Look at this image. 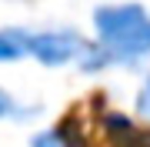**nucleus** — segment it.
<instances>
[{
    "instance_id": "1",
    "label": "nucleus",
    "mask_w": 150,
    "mask_h": 147,
    "mask_svg": "<svg viewBox=\"0 0 150 147\" xmlns=\"http://www.w3.org/2000/svg\"><path fill=\"white\" fill-rule=\"evenodd\" d=\"M150 64V7L140 0H103L90 13V37L77 70L100 77L107 70H147Z\"/></svg>"
},
{
    "instance_id": "7",
    "label": "nucleus",
    "mask_w": 150,
    "mask_h": 147,
    "mask_svg": "<svg viewBox=\"0 0 150 147\" xmlns=\"http://www.w3.org/2000/svg\"><path fill=\"white\" fill-rule=\"evenodd\" d=\"M13 4H27V0H13Z\"/></svg>"
},
{
    "instance_id": "4",
    "label": "nucleus",
    "mask_w": 150,
    "mask_h": 147,
    "mask_svg": "<svg viewBox=\"0 0 150 147\" xmlns=\"http://www.w3.org/2000/svg\"><path fill=\"white\" fill-rule=\"evenodd\" d=\"M30 114H40V107H23L7 87H0V120H27Z\"/></svg>"
},
{
    "instance_id": "5",
    "label": "nucleus",
    "mask_w": 150,
    "mask_h": 147,
    "mask_svg": "<svg viewBox=\"0 0 150 147\" xmlns=\"http://www.w3.org/2000/svg\"><path fill=\"white\" fill-rule=\"evenodd\" d=\"M27 147H70V141H67L64 127H43V131L30 134Z\"/></svg>"
},
{
    "instance_id": "2",
    "label": "nucleus",
    "mask_w": 150,
    "mask_h": 147,
    "mask_svg": "<svg viewBox=\"0 0 150 147\" xmlns=\"http://www.w3.org/2000/svg\"><path fill=\"white\" fill-rule=\"evenodd\" d=\"M87 47V33H80L70 23H47V27H30V60H37L47 70H64L77 67Z\"/></svg>"
},
{
    "instance_id": "6",
    "label": "nucleus",
    "mask_w": 150,
    "mask_h": 147,
    "mask_svg": "<svg viewBox=\"0 0 150 147\" xmlns=\"http://www.w3.org/2000/svg\"><path fill=\"white\" fill-rule=\"evenodd\" d=\"M134 114H137V120L150 124V70H144V77H140V84H137V94H134Z\"/></svg>"
},
{
    "instance_id": "3",
    "label": "nucleus",
    "mask_w": 150,
    "mask_h": 147,
    "mask_svg": "<svg viewBox=\"0 0 150 147\" xmlns=\"http://www.w3.org/2000/svg\"><path fill=\"white\" fill-rule=\"evenodd\" d=\"M27 57H30V27L4 23L0 27V67L4 64H20Z\"/></svg>"
}]
</instances>
